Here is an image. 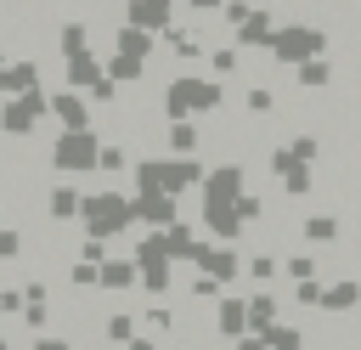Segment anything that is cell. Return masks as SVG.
<instances>
[{
  "instance_id": "277c9868",
  "label": "cell",
  "mask_w": 361,
  "mask_h": 350,
  "mask_svg": "<svg viewBox=\"0 0 361 350\" xmlns=\"http://www.w3.org/2000/svg\"><path fill=\"white\" fill-rule=\"evenodd\" d=\"M51 107H56V119H62V124H85V102H79V96L56 90V96H51Z\"/></svg>"
},
{
  "instance_id": "3957f363",
  "label": "cell",
  "mask_w": 361,
  "mask_h": 350,
  "mask_svg": "<svg viewBox=\"0 0 361 350\" xmlns=\"http://www.w3.org/2000/svg\"><path fill=\"white\" fill-rule=\"evenodd\" d=\"M51 158H56L62 169H85V164H90V141H85V135H62V141L51 147Z\"/></svg>"
},
{
  "instance_id": "5b68a950",
  "label": "cell",
  "mask_w": 361,
  "mask_h": 350,
  "mask_svg": "<svg viewBox=\"0 0 361 350\" xmlns=\"http://www.w3.org/2000/svg\"><path fill=\"white\" fill-rule=\"evenodd\" d=\"M73 209H79V198H73L68 186H51V198H45V215H51V220H68Z\"/></svg>"
},
{
  "instance_id": "6da1fadb",
  "label": "cell",
  "mask_w": 361,
  "mask_h": 350,
  "mask_svg": "<svg viewBox=\"0 0 361 350\" xmlns=\"http://www.w3.org/2000/svg\"><path fill=\"white\" fill-rule=\"evenodd\" d=\"M34 119H39V96L28 90V96H11L6 107H0V130L11 135V141H28L34 135Z\"/></svg>"
},
{
  "instance_id": "7a4b0ae2",
  "label": "cell",
  "mask_w": 361,
  "mask_h": 350,
  "mask_svg": "<svg viewBox=\"0 0 361 350\" xmlns=\"http://www.w3.org/2000/svg\"><path fill=\"white\" fill-rule=\"evenodd\" d=\"M39 85V56H23V62H6L0 68V90L6 96H28Z\"/></svg>"
}]
</instances>
